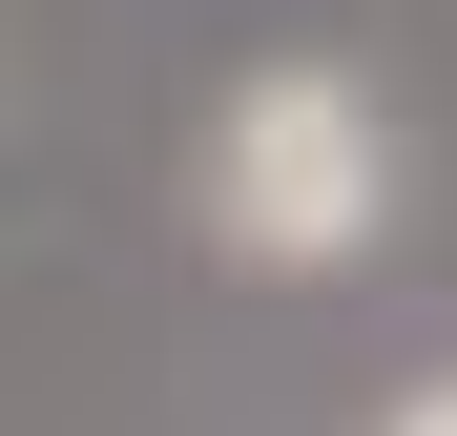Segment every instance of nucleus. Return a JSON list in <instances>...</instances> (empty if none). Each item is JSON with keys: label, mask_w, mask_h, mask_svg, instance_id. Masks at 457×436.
Listing matches in <instances>:
<instances>
[{"label": "nucleus", "mask_w": 457, "mask_h": 436, "mask_svg": "<svg viewBox=\"0 0 457 436\" xmlns=\"http://www.w3.org/2000/svg\"><path fill=\"white\" fill-rule=\"evenodd\" d=\"M374 208H395V125H374V84H333V62H250L208 125V250L228 270H353Z\"/></svg>", "instance_id": "1"}, {"label": "nucleus", "mask_w": 457, "mask_h": 436, "mask_svg": "<svg viewBox=\"0 0 457 436\" xmlns=\"http://www.w3.org/2000/svg\"><path fill=\"white\" fill-rule=\"evenodd\" d=\"M395 436H457V374H436V395H416V415H395Z\"/></svg>", "instance_id": "2"}]
</instances>
